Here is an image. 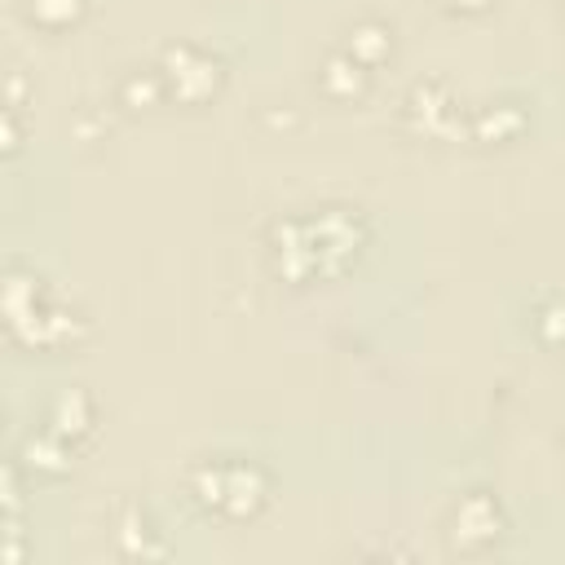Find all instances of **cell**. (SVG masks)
<instances>
[{
  "label": "cell",
  "mask_w": 565,
  "mask_h": 565,
  "mask_svg": "<svg viewBox=\"0 0 565 565\" xmlns=\"http://www.w3.org/2000/svg\"><path fill=\"white\" fill-rule=\"evenodd\" d=\"M217 58H208L203 49H194V45H173L168 53H164V85L181 98V102H199V98H208L212 89H217Z\"/></svg>",
  "instance_id": "1"
},
{
  "label": "cell",
  "mask_w": 565,
  "mask_h": 565,
  "mask_svg": "<svg viewBox=\"0 0 565 565\" xmlns=\"http://www.w3.org/2000/svg\"><path fill=\"white\" fill-rule=\"evenodd\" d=\"M269 494V481L256 464H226V481H222V513L230 517H252Z\"/></svg>",
  "instance_id": "2"
},
{
  "label": "cell",
  "mask_w": 565,
  "mask_h": 565,
  "mask_svg": "<svg viewBox=\"0 0 565 565\" xmlns=\"http://www.w3.org/2000/svg\"><path fill=\"white\" fill-rule=\"evenodd\" d=\"M500 535V508H494L486 494H468V500L455 508V539L464 548H486Z\"/></svg>",
  "instance_id": "3"
},
{
  "label": "cell",
  "mask_w": 565,
  "mask_h": 565,
  "mask_svg": "<svg viewBox=\"0 0 565 565\" xmlns=\"http://www.w3.org/2000/svg\"><path fill=\"white\" fill-rule=\"evenodd\" d=\"M49 424H53L58 438H80V434H89V424H93V402H89V393L66 389V393L53 402Z\"/></svg>",
  "instance_id": "4"
},
{
  "label": "cell",
  "mask_w": 565,
  "mask_h": 565,
  "mask_svg": "<svg viewBox=\"0 0 565 565\" xmlns=\"http://www.w3.org/2000/svg\"><path fill=\"white\" fill-rule=\"evenodd\" d=\"M323 89L331 98H359L367 89V71L363 62H353L349 53H331L327 66H323Z\"/></svg>",
  "instance_id": "5"
},
{
  "label": "cell",
  "mask_w": 565,
  "mask_h": 565,
  "mask_svg": "<svg viewBox=\"0 0 565 565\" xmlns=\"http://www.w3.org/2000/svg\"><path fill=\"white\" fill-rule=\"evenodd\" d=\"M393 49V40H389V27H380V23H363V27H353L349 32V58L353 62H363V66H376L385 53Z\"/></svg>",
  "instance_id": "6"
},
{
  "label": "cell",
  "mask_w": 565,
  "mask_h": 565,
  "mask_svg": "<svg viewBox=\"0 0 565 565\" xmlns=\"http://www.w3.org/2000/svg\"><path fill=\"white\" fill-rule=\"evenodd\" d=\"M522 124H526L522 106H517V102H500V106H486V111L473 120V133L486 137V141H494V137H513V133H522Z\"/></svg>",
  "instance_id": "7"
},
{
  "label": "cell",
  "mask_w": 565,
  "mask_h": 565,
  "mask_svg": "<svg viewBox=\"0 0 565 565\" xmlns=\"http://www.w3.org/2000/svg\"><path fill=\"white\" fill-rule=\"evenodd\" d=\"M23 10L40 27H66L85 14V0H23Z\"/></svg>",
  "instance_id": "8"
},
{
  "label": "cell",
  "mask_w": 565,
  "mask_h": 565,
  "mask_svg": "<svg viewBox=\"0 0 565 565\" xmlns=\"http://www.w3.org/2000/svg\"><path fill=\"white\" fill-rule=\"evenodd\" d=\"M27 460L40 464L45 473H62V468H66V451H62L58 434H53V438H49V434H45V438H32V442H27Z\"/></svg>",
  "instance_id": "9"
},
{
  "label": "cell",
  "mask_w": 565,
  "mask_h": 565,
  "mask_svg": "<svg viewBox=\"0 0 565 565\" xmlns=\"http://www.w3.org/2000/svg\"><path fill=\"white\" fill-rule=\"evenodd\" d=\"M160 85H164V76H160V71H147V76H141V71H133V76L124 80V102H155L160 98Z\"/></svg>",
  "instance_id": "10"
},
{
  "label": "cell",
  "mask_w": 565,
  "mask_h": 565,
  "mask_svg": "<svg viewBox=\"0 0 565 565\" xmlns=\"http://www.w3.org/2000/svg\"><path fill=\"white\" fill-rule=\"evenodd\" d=\"M535 327H539V336H543L548 344H561V340H565V301L543 305V310L535 314Z\"/></svg>",
  "instance_id": "11"
},
{
  "label": "cell",
  "mask_w": 565,
  "mask_h": 565,
  "mask_svg": "<svg viewBox=\"0 0 565 565\" xmlns=\"http://www.w3.org/2000/svg\"><path fill=\"white\" fill-rule=\"evenodd\" d=\"M442 5H447V10H468V14H473V10H486L490 0H442Z\"/></svg>",
  "instance_id": "12"
}]
</instances>
